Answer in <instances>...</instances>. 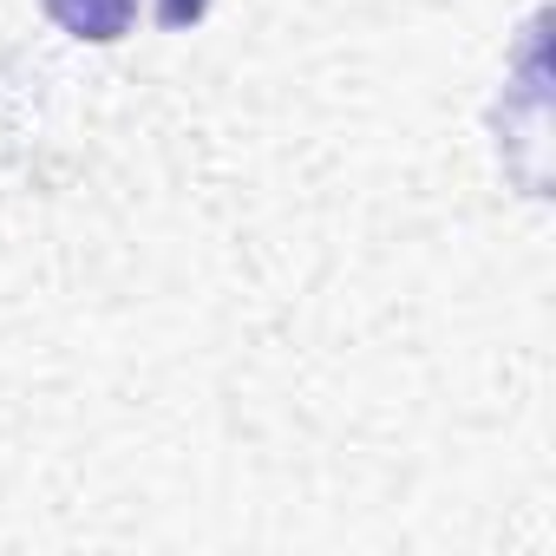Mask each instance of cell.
I'll return each mask as SVG.
<instances>
[{
  "mask_svg": "<svg viewBox=\"0 0 556 556\" xmlns=\"http://www.w3.org/2000/svg\"><path fill=\"white\" fill-rule=\"evenodd\" d=\"M40 8H47V21H53L60 34H73V40H86V47H112V40H125L131 21H138V0H40Z\"/></svg>",
  "mask_w": 556,
  "mask_h": 556,
  "instance_id": "1",
  "label": "cell"
},
{
  "mask_svg": "<svg viewBox=\"0 0 556 556\" xmlns=\"http://www.w3.org/2000/svg\"><path fill=\"white\" fill-rule=\"evenodd\" d=\"M151 14H157V27L184 34V27H197V21L210 14V0H151Z\"/></svg>",
  "mask_w": 556,
  "mask_h": 556,
  "instance_id": "2",
  "label": "cell"
}]
</instances>
